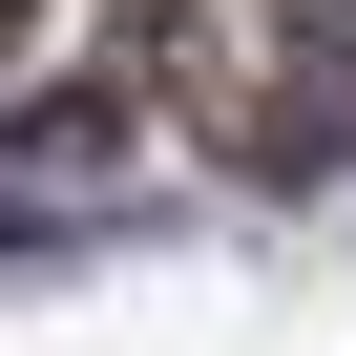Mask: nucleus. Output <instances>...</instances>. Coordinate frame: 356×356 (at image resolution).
I'll list each match as a JSON object with an SVG mask.
<instances>
[{
    "instance_id": "nucleus-1",
    "label": "nucleus",
    "mask_w": 356,
    "mask_h": 356,
    "mask_svg": "<svg viewBox=\"0 0 356 356\" xmlns=\"http://www.w3.org/2000/svg\"><path fill=\"white\" fill-rule=\"evenodd\" d=\"M147 105H168V42H105L63 84H0V168H126Z\"/></svg>"
},
{
    "instance_id": "nucleus-2",
    "label": "nucleus",
    "mask_w": 356,
    "mask_h": 356,
    "mask_svg": "<svg viewBox=\"0 0 356 356\" xmlns=\"http://www.w3.org/2000/svg\"><path fill=\"white\" fill-rule=\"evenodd\" d=\"M22 22H42V0H0V84H22Z\"/></svg>"
}]
</instances>
